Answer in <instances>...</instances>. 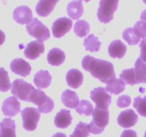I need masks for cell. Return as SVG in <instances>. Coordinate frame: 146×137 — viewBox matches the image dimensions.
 I'll return each mask as SVG.
<instances>
[{
  "mask_svg": "<svg viewBox=\"0 0 146 137\" xmlns=\"http://www.w3.org/2000/svg\"><path fill=\"white\" fill-rule=\"evenodd\" d=\"M125 88V84L124 81L121 78H115L107 84L106 89L110 94L118 95V94L122 93Z\"/></svg>",
  "mask_w": 146,
  "mask_h": 137,
  "instance_id": "cell-25",
  "label": "cell"
},
{
  "mask_svg": "<svg viewBox=\"0 0 146 137\" xmlns=\"http://www.w3.org/2000/svg\"><path fill=\"white\" fill-rule=\"evenodd\" d=\"M72 122V117L69 110L61 109L56 115L54 118V124L57 128H66L71 125Z\"/></svg>",
  "mask_w": 146,
  "mask_h": 137,
  "instance_id": "cell-19",
  "label": "cell"
},
{
  "mask_svg": "<svg viewBox=\"0 0 146 137\" xmlns=\"http://www.w3.org/2000/svg\"><path fill=\"white\" fill-rule=\"evenodd\" d=\"M121 137H138L136 131L134 130H125L121 134Z\"/></svg>",
  "mask_w": 146,
  "mask_h": 137,
  "instance_id": "cell-37",
  "label": "cell"
},
{
  "mask_svg": "<svg viewBox=\"0 0 146 137\" xmlns=\"http://www.w3.org/2000/svg\"><path fill=\"white\" fill-rule=\"evenodd\" d=\"M34 87L29 83H27L21 78L14 80L11 85V94L19 99L24 101H29L30 94L34 89Z\"/></svg>",
  "mask_w": 146,
  "mask_h": 137,
  "instance_id": "cell-5",
  "label": "cell"
},
{
  "mask_svg": "<svg viewBox=\"0 0 146 137\" xmlns=\"http://www.w3.org/2000/svg\"><path fill=\"white\" fill-rule=\"evenodd\" d=\"M143 2L146 4V0H143Z\"/></svg>",
  "mask_w": 146,
  "mask_h": 137,
  "instance_id": "cell-42",
  "label": "cell"
},
{
  "mask_svg": "<svg viewBox=\"0 0 146 137\" xmlns=\"http://www.w3.org/2000/svg\"><path fill=\"white\" fill-rule=\"evenodd\" d=\"M138 116L133 109H127L121 112L118 116V124L123 128H131L137 124Z\"/></svg>",
  "mask_w": 146,
  "mask_h": 137,
  "instance_id": "cell-11",
  "label": "cell"
},
{
  "mask_svg": "<svg viewBox=\"0 0 146 137\" xmlns=\"http://www.w3.org/2000/svg\"><path fill=\"white\" fill-rule=\"evenodd\" d=\"M135 76L137 84H146V62L138 58L135 63Z\"/></svg>",
  "mask_w": 146,
  "mask_h": 137,
  "instance_id": "cell-24",
  "label": "cell"
},
{
  "mask_svg": "<svg viewBox=\"0 0 146 137\" xmlns=\"http://www.w3.org/2000/svg\"><path fill=\"white\" fill-rule=\"evenodd\" d=\"M34 83L39 88H46L51 83V76L48 71L40 70L34 75Z\"/></svg>",
  "mask_w": 146,
  "mask_h": 137,
  "instance_id": "cell-21",
  "label": "cell"
},
{
  "mask_svg": "<svg viewBox=\"0 0 146 137\" xmlns=\"http://www.w3.org/2000/svg\"><path fill=\"white\" fill-rule=\"evenodd\" d=\"M81 1H86V2H88V1H91V0H81Z\"/></svg>",
  "mask_w": 146,
  "mask_h": 137,
  "instance_id": "cell-41",
  "label": "cell"
},
{
  "mask_svg": "<svg viewBox=\"0 0 146 137\" xmlns=\"http://www.w3.org/2000/svg\"><path fill=\"white\" fill-rule=\"evenodd\" d=\"M94 111V106L87 100H81L78 106L76 108V111L80 115H85L89 116L92 114Z\"/></svg>",
  "mask_w": 146,
  "mask_h": 137,
  "instance_id": "cell-28",
  "label": "cell"
},
{
  "mask_svg": "<svg viewBox=\"0 0 146 137\" xmlns=\"http://www.w3.org/2000/svg\"><path fill=\"white\" fill-rule=\"evenodd\" d=\"M89 24L85 20H78L74 25V32L78 37H84L89 33Z\"/></svg>",
  "mask_w": 146,
  "mask_h": 137,
  "instance_id": "cell-27",
  "label": "cell"
},
{
  "mask_svg": "<svg viewBox=\"0 0 146 137\" xmlns=\"http://www.w3.org/2000/svg\"><path fill=\"white\" fill-rule=\"evenodd\" d=\"M133 106L140 115L146 117V96L135 97L134 98Z\"/></svg>",
  "mask_w": 146,
  "mask_h": 137,
  "instance_id": "cell-32",
  "label": "cell"
},
{
  "mask_svg": "<svg viewBox=\"0 0 146 137\" xmlns=\"http://www.w3.org/2000/svg\"><path fill=\"white\" fill-rule=\"evenodd\" d=\"M90 97L98 108L107 109L111 103V96L104 87L94 88L91 91Z\"/></svg>",
  "mask_w": 146,
  "mask_h": 137,
  "instance_id": "cell-8",
  "label": "cell"
},
{
  "mask_svg": "<svg viewBox=\"0 0 146 137\" xmlns=\"http://www.w3.org/2000/svg\"><path fill=\"white\" fill-rule=\"evenodd\" d=\"M120 78L124 81V83L129 84V85L133 86L135 84H137L134 68H128V69L122 71L121 74H120Z\"/></svg>",
  "mask_w": 146,
  "mask_h": 137,
  "instance_id": "cell-29",
  "label": "cell"
},
{
  "mask_svg": "<svg viewBox=\"0 0 146 137\" xmlns=\"http://www.w3.org/2000/svg\"><path fill=\"white\" fill-rule=\"evenodd\" d=\"M1 111L4 116L12 117L20 112V103L17 97L10 96L4 100L1 106Z\"/></svg>",
  "mask_w": 146,
  "mask_h": 137,
  "instance_id": "cell-12",
  "label": "cell"
},
{
  "mask_svg": "<svg viewBox=\"0 0 146 137\" xmlns=\"http://www.w3.org/2000/svg\"><path fill=\"white\" fill-rule=\"evenodd\" d=\"M141 19L143 20V21H146V9L144 10V11L141 13Z\"/></svg>",
  "mask_w": 146,
  "mask_h": 137,
  "instance_id": "cell-39",
  "label": "cell"
},
{
  "mask_svg": "<svg viewBox=\"0 0 146 137\" xmlns=\"http://www.w3.org/2000/svg\"><path fill=\"white\" fill-rule=\"evenodd\" d=\"M61 101L65 106L70 108H76L79 104V98L75 91L66 89L63 92Z\"/></svg>",
  "mask_w": 146,
  "mask_h": 137,
  "instance_id": "cell-22",
  "label": "cell"
},
{
  "mask_svg": "<svg viewBox=\"0 0 146 137\" xmlns=\"http://www.w3.org/2000/svg\"><path fill=\"white\" fill-rule=\"evenodd\" d=\"M73 22L67 17H61L54 22L52 25V33L56 38H61L71 30Z\"/></svg>",
  "mask_w": 146,
  "mask_h": 137,
  "instance_id": "cell-9",
  "label": "cell"
},
{
  "mask_svg": "<svg viewBox=\"0 0 146 137\" xmlns=\"http://www.w3.org/2000/svg\"><path fill=\"white\" fill-rule=\"evenodd\" d=\"M127 47L121 40H115L108 47V54L112 58L122 59L125 56Z\"/></svg>",
  "mask_w": 146,
  "mask_h": 137,
  "instance_id": "cell-17",
  "label": "cell"
},
{
  "mask_svg": "<svg viewBox=\"0 0 146 137\" xmlns=\"http://www.w3.org/2000/svg\"><path fill=\"white\" fill-rule=\"evenodd\" d=\"M52 137H67V136L65 134H63V133H56V134H54Z\"/></svg>",
  "mask_w": 146,
  "mask_h": 137,
  "instance_id": "cell-40",
  "label": "cell"
},
{
  "mask_svg": "<svg viewBox=\"0 0 146 137\" xmlns=\"http://www.w3.org/2000/svg\"><path fill=\"white\" fill-rule=\"evenodd\" d=\"M21 114L24 129L29 131L35 130L41 117L40 111L36 108L27 107L22 110Z\"/></svg>",
  "mask_w": 146,
  "mask_h": 137,
  "instance_id": "cell-7",
  "label": "cell"
},
{
  "mask_svg": "<svg viewBox=\"0 0 146 137\" xmlns=\"http://www.w3.org/2000/svg\"><path fill=\"white\" fill-rule=\"evenodd\" d=\"M10 68L14 74L23 77L29 75L31 71V65L27 61L21 58L13 60L10 64Z\"/></svg>",
  "mask_w": 146,
  "mask_h": 137,
  "instance_id": "cell-13",
  "label": "cell"
},
{
  "mask_svg": "<svg viewBox=\"0 0 146 137\" xmlns=\"http://www.w3.org/2000/svg\"><path fill=\"white\" fill-rule=\"evenodd\" d=\"M27 31L31 37L42 42L46 41L50 37V31L46 26L36 18H34L29 24H27Z\"/></svg>",
  "mask_w": 146,
  "mask_h": 137,
  "instance_id": "cell-6",
  "label": "cell"
},
{
  "mask_svg": "<svg viewBox=\"0 0 146 137\" xmlns=\"http://www.w3.org/2000/svg\"><path fill=\"white\" fill-rule=\"evenodd\" d=\"M32 11L27 6H20L13 11V19L19 24H29L32 21Z\"/></svg>",
  "mask_w": 146,
  "mask_h": 137,
  "instance_id": "cell-10",
  "label": "cell"
},
{
  "mask_svg": "<svg viewBox=\"0 0 146 137\" xmlns=\"http://www.w3.org/2000/svg\"><path fill=\"white\" fill-rule=\"evenodd\" d=\"M44 52V45L42 41H33L27 44L24 49V56L27 59L34 60Z\"/></svg>",
  "mask_w": 146,
  "mask_h": 137,
  "instance_id": "cell-14",
  "label": "cell"
},
{
  "mask_svg": "<svg viewBox=\"0 0 146 137\" xmlns=\"http://www.w3.org/2000/svg\"><path fill=\"white\" fill-rule=\"evenodd\" d=\"M81 64L84 70L91 73L92 76L101 82L108 84L115 78L113 65L110 61L87 55L83 59Z\"/></svg>",
  "mask_w": 146,
  "mask_h": 137,
  "instance_id": "cell-1",
  "label": "cell"
},
{
  "mask_svg": "<svg viewBox=\"0 0 146 137\" xmlns=\"http://www.w3.org/2000/svg\"><path fill=\"white\" fill-rule=\"evenodd\" d=\"M118 2L119 0H101L97 13L98 20L104 24L112 21L118 9Z\"/></svg>",
  "mask_w": 146,
  "mask_h": 137,
  "instance_id": "cell-4",
  "label": "cell"
},
{
  "mask_svg": "<svg viewBox=\"0 0 146 137\" xmlns=\"http://www.w3.org/2000/svg\"><path fill=\"white\" fill-rule=\"evenodd\" d=\"M131 98L128 95H122L117 100V106L120 108H125L131 105Z\"/></svg>",
  "mask_w": 146,
  "mask_h": 137,
  "instance_id": "cell-35",
  "label": "cell"
},
{
  "mask_svg": "<svg viewBox=\"0 0 146 137\" xmlns=\"http://www.w3.org/2000/svg\"><path fill=\"white\" fill-rule=\"evenodd\" d=\"M90 130L88 124L86 123L79 122L76 126L75 130L70 137H88L89 136Z\"/></svg>",
  "mask_w": 146,
  "mask_h": 137,
  "instance_id": "cell-30",
  "label": "cell"
},
{
  "mask_svg": "<svg viewBox=\"0 0 146 137\" xmlns=\"http://www.w3.org/2000/svg\"><path fill=\"white\" fill-rule=\"evenodd\" d=\"M93 120L89 126L90 132L93 134H100L104 131L109 121L108 109L96 107L92 113Z\"/></svg>",
  "mask_w": 146,
  "mask_h": 137,
  "instance_id": "cell-2",
  "label": "cell"
},
{
  "mask_svg": "<svg viewBox=\"0 0 146 137\" xmlns=\"http://www.w3.org/2000/svg\"><path fill=\"white\" fill-rule=\"evenodd\" d=\"M0 137H16V124L14 120L6 118L0 123Z\"/></svg>",
  "mask_w": 146,
  "mask_h": 137,
  "instance_id": "cell-18",
  "label": "cell"
},
{
  "mask_svg": "<svg viewBox=\"0 0 146 137\" xmlns=\"http://www.w3.org/2000/svg\"><path fill=\"white\" fill-rule=\"evenodd\" d=\"M144 137H146V131H145V135H144Z\"/></svg>",
  "mask_w": 146,
  "mask_h": 137,
  "instance_id": "cell-43",
  "label": "cell"
},
{
  "mask_svg": "<svg viewBox=\"0 0 146 137\" xmlns=\"http://www.w3.org/2000/svg\"><path fill=\"white\" fill-rule=\"evenodd\" d=\"M141 48V56L140 58L144 62H146V38H144L140 44Z\"/></svg>",
  "mask_w": 146,
  "mask_h": 137,
  "instance_id": "cell-36",
  "label": "cell"
},
{
  "mask_svg": "<svg viewBox=\"0 0 146 137\" xmlns=\"http://www.w3.org/2000/svg\"><path fill=\"white\" fill-rule=\"evenodd\" d=\"M29 102L38 106V110L43 114H48L54 107V101L40 89L34 88L31 91L29 97Z\"/></svg>",
  "mask_w": 146,
  "mask_h": 137,
  "instance_id": "cell-3",
  "label": "cell"
},
{
  "mask_svg": "<svg viewBox=\"0 0 146 137\" xmlns=\"http://www.w3.org/2000/svg\"><path fill=\"white\" fill-rule=\"evenodd\" d=\"M123 38L130 45H135L141 41V39L135 34L133 28H127L124 30L123 32Z\"/></svg>",
  "mask_w": 146,
  "mask_h": 137,
  "instance_id": "cell-33",
  "label": "cell"
},
{
  "mask_svg": "<svg viewBox=\"0 0 146 137\" xmlns=\"http://www.w3.org/2000/svg\"><path fill=\"white\" fill-rule=\"evenodd\" d=\"M66 79L67 84L70 87L73 88H78L82 85L84 81V75L79 70L72 68L68 71Z\"/></svg>",
  "mask_w": 146,
  "mask_h": 137,
  "instance_id": "cell-16",
  "label": "cell"
},
{
  "mask_svg": "<svg viewBox=\"0 0 146 137\" xmlns=\"http://www.w3.org/2000/svg\"><path fill=\"white\" fill-rule=\"evenodd\" d=\"M59 0H39L36 6V11L40 17H46L54 10L56 3Z\"/></svg>",
  "mask_w": 146,
  "mask_h": 137,
  "instance_id": "cell-15",
  "label": "cell"
},
{
  "mask_svg": "<svg viewBox=\"0 0 146 137\" xmlns=\"http://www.w3.org/2000/svg\"><path fill=\"white\" fill-rule=\"evenodd\" d=\"M8 72L4 68H0V91L6 92L11 88Z\"/></svg>",
  "mask_w": 146,
  "mask_h": 137,
  "instance_id": "cell-31",
  "label": "cell"
},
{
  "mask_svg": "<svg viewBox=\"0 0 146 137\" xmlns=\"http://www.w3.org/2000/svg\"><path fill=\"white\" fill-rule=\"evenodd\" d=\"M133 29L135 34L138 38H146V22L145 21H137Z\"/></svg>",
  "mask_w": 146,
  "mask_h": 137,
  "instance_id": "cell-34",
  "label": "cell"
},
{
  "mask_svg": "<svg viewBox=\"0 0 146 137\" xmlns=\"http://www.w3.org/2000/svg\"><path fill=\"white\" fill-rule=\"evenodd\" d=\"M66 11L68 15L74 20L78 19L84 14V7L82 1H72L68 4L66 7Z\"/></svg>",
  "mask_w": 146,
  "mask_h": 137,
  "instance_id": "cell-23",
  "label": "cell"
},
{
  "mask_svg": "<svg viewBox=\"0 0 146 137\" xmlns=\"http://www.w3.org/2000/svg\"><path fill=\"white\" fill-rule=\"evenodd\" d=\"M5 38L6 37L4 33L1 30H0V45H1V44L4 42V41H5Z\"/></svg>",
  "mask_w": 146,
  "mask_h": 137,
  "instance_id": "cell-38",
  "label": "cell"
},
{
  "mask_svg": "<svg viewBox=\"0 0 146 137\" xmlns=\"http://www.w3.org/2000/svg\"><path fill=\"white\" fill-rule=\"evenodd\" d=\"M66 55L64 51L59 48H54L49 51L47 55V61L48 64L54 67H57L64 62Z\"/></svg>",
  "mask_w": 146,
  "mask_h": 137,
  "instance_id": "cell-20",
  "label": "cell"
},
{
  "mask_svg": "<svg viewBox=\"0 0 146 137\" xmlns=\"http://www.w3.org/2000/svg\"><path fill=\"white\" fill-rule=\"evenodd\" d=\"M84 45L86 51L96 52L100 50L101 42L98 40V37L94 36V34H90L88 37L84 39Z\"/></svg>",
  "mask_w": 146,
  "mask_h": 137,
  "instance_id": "cell-26",
  "label": "cell"
}]
</instances>
